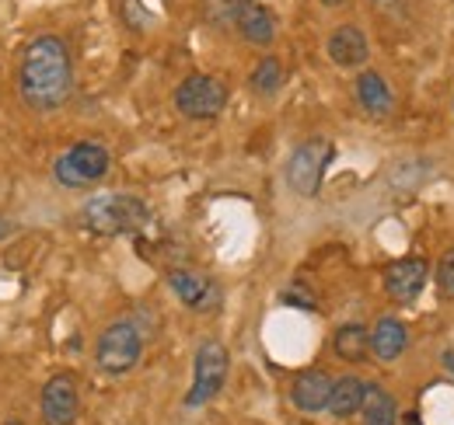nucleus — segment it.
I'll use <instances>...</instances> for the list:
<instances>
[{
    "mask_svg": "<svg viewBox=\"0 0 454 425\" xmlns=\"http://www.w3.org/2000/svg\"><path fill=\"white\" fill-rule=\"evenodd\" d=\"M227 380V349L217 338H207L196 349V363H192V387L185 394V408H203L207 401H214L221 394Z\"/></svg>",
    "mask_w": 454,
    "mask_h": 425,
    "instance_id": "6",
    "label": "nucleus"
},
{
    "mask_svg": "<svg viewBox=\"0 0 454 425\" xmlns=\"http://www.w3.org/2000/svg\"><path fill=\"white\" fill-rule=\"evenodd\" d=\"M322 4H325V7H336V4H342V0H322Z\"/></svg>",
    "mask_w": 454,
    "mask_h": 425,
    "instance_id": "27",
    "label": "nucleus"
},
{
    "mask_svg": "<svg viewBox=\"0 0 454 425\" xmlns=\"http://www.w3.org/2000/svg\"><path fill=\"white\" fill-rule=\"evenodd\" d=\"M7 425H25V422H7Z\"/></svg>",
    "mask_w": 454,
    "mask_h": 425,
    "instance_id": "28",
    "label": "nucleus"
},
{
    "mask_svg": "<svg viewBox=\"0 0 454 425\" xmlns=\"http://www.w3.org/2000/svg\"><path fill=\"white\" fill-rule=\"evenodd\" d=\"M144 356V331L140 324L129 318L113 321L102 335H98V345H95V363L106 376H122L129 373Z\"/></svg>",
    "mask_w": 454,
    "mask_h": 425,
    "instance_id": "3",
    "label": "nucleus"
},
{
    "mask_svg": "<svg viewBox=\"0 0 454 425\" xmlns=\"http://www.w3.org/2000/svg\"><path fill=\"white\" fill-rule=\"evenodd\" d=\"M437 290H441V297L454 300V248L444 251V259L437 266Z\"/></svg>",
    "mask_w": 454,
    "mask_h": 425,
    "instance_id": "22",
    "label": "nucleus"
},
{
    "mask_svg": "<svg viewBox=\"0 0 454 425\" xmlns=\"http://www.w3.org/2000/svg\"><path fill=\"white\" fill-rule=\"evenodd\" d=\"M356 102H360V108H364L371 119H388L392 108H395V95H392V88H388V81H385L381 73L364 70V73L356 77Z\"/></svg>",
    "mask_w": 454,
    "mask_h": 425,
    "instance_id": "14",
    "label": "nucleus"
},
{
    "mask_svg": "<svg viewBox=\"0 0 454 425\" xmlns=\"http://www.w3.org/2000/svg\"><path fill=\"white\" fill-rule=\"evenodd\" d=\"M364 394H367V383L360 376H340V380H333V394H329L325 412L333 419H353L364 408Z\"/></svg>",
    "mask_w": 454,
    "mask_h": 425,
    "instance_id": "16",
    "label": "nucleus"
},
{
    "mask_svg": "<svg viewBox=\"0 0 454 425\" xmlns=\"http://www.w3.org/2000/svg\"><path fill=\"white\" fill-rule=\"evenodd\" d=\"M333 158H336V147H333L329 140H322V136L304 140V143L290 154V160H286V185H290L297 196H304V199L318 196L322 174H325V167H329Z\"/></svg>",
    "mask_w": 454,
    "mask_h": 425,
    "instance_id": "5",
    "label": "nucleus"
},
{
    "mask_svg": "<svg viewBox=\"0 0 454 425\" xmlns=\"http://www.w3.org/2000/svg\"><path fill=\"white\" fill-rule=\"evenodd\" d=\"M284 81H286L284 63H280L277 56H266V59H259V66H255V70H252V77H248L252 91H255V95H262V98L277 95V91L284 88Z\"/></svg>",
    "mask_w": 454,
    "mask_h": 425,
    "instance_id": "19",
    "label": "nucleus"
},
{
    "mask_svg": "<svg viewBox=\"0 0 454 425\" xmlns=\"http://www.w3.org/2000/svg\"><path fill=\"white\" fill-rule=\"evenodd\" d=\"M11 234H14V223H11L7 216H0V241H4V237H11Z\"/></svg>",
    "mask_w": 454,
    "mask_h": 425,
    "instance_id": "24",
    "label": "nucleus"
},
{
    "mask_svg": "<svg viewBox=\"0 0 454 425\" xmlns=\"http://www.w3.org/2000/svg\"><path fill=\"white\" fill-rule=\"evenodd\" d=\"M227 105V84L210 73H192L175 88V108L185 119H217Z\"/></svg>",
    "mask_w": 454,
    "mask_h": 425,
    "instance_id": "7",
    "label": "nucleus"
},
{
    "mask_svg": "<svg viewBox=\"0 0 454 425\" xmlns=\"http://www.w3.org/2000/svg\"><path fill=\"white\" fill-rule=\"evenodd\" d=\"M168 286H171V293H175V297H178L185 307L203 311V314L217 311V307H221V300H224L221 286H217L214 279H207V275L192 272V268H171Z\"/></svg>",
    "mask_w": 454,
    "mask_h": 425,
    "instance_id": "8",
    "label": "nucleus"
},
{
    "mask_svg": "<svg viewBox=\"0 0 454 425\" xmlns=\"http://www.w3.org/2000/svg\"><path fill=\"white\" fill-rule=\"evenodd\" d=\"M405 349H409V331H405V324L395 318H378V324L371 328V352H374L381 363H395Z\"/></svg>",
    "mask_w": 454,
    "mask_h": 425,
    "instance_id": "15",
    "label": "nucleus"
},
{
    "mask_svg": "<svg viewBox=\"0 0 454 425\" xmlns=\"http://www.w3.org/2000/svg\"><path fill=\"white\" fill-rule=\"evenodd\" d=\"M364 425H398V408H395V398L378 387V383H367V394H364Z\"/></svg>",
    "mask_w": 454,
    "mask_h": 425,
    "instance_id": "18",
    "label": "nucleus"
},
{
    "mask_svg": "<svg viewBox=\"0 0 454 425\" xmlns=\"http://www.w3.org/2000/svg\"><path fill=\"white\" fill-rule=\"evenodd\" d=\"M234 28L252 46H273V39H277V21H273L270 7H262L259 0H241V11H238Z\"/></svg>",
    "mask_w": 454,
    "mask_h": 425,
    "instance_id": "12",
    "label": "nucleus"
},
{
    "mask_svg": "<svg viewBox=\"0 0 454 425\" xmlns=\"http://www.w3.org/2000/svg\"><path fill=\"white\" fill-rule=\"evenodd\" d=\"M444 367H451L454 370V352H444Z\"/></svg>",
    "mask_w": 454,
    "mask_h": 425,
    "instance_id": "26",
    "label": "nucleus"
},
{
    "mask_svg": "<svg viewBox=\"0 0 454 425\" xmlns=\"http://www.w3.org/2000/svg\"><path fill=\"white\" fill-rule=\"evenodd\" d=\"M74 91L70 53L57 35H39L28 42L18 70V95L32 112H53Z\"/></svg>",
    "mask_w": 454,
    "mask_h": 425,
    "instance_id": "1",
    "label": "nucleus"
},
{
    "mask_svg": "<svg viewBox=\"0 0 454 425\" xmlns=\"http://www.w3.org/2000/svg\"><path fill=\"white\" fill-rule=\"evenodd\" d=\"M151 220V210L144 199L126 196V192H106L84 203L81 210V227L102 237H119V234H137Z\"/></svg>",
    "mask_w": 454,
    "mask_h": 425,
    "instance_id": "2",
    "label": "nucleus"
},
{
    "mask_svg": "<svg viewBox=\"0 0 454 425\" xmlns=\"http://www.w3.org/2000/svg\"><path fill=\"white\" fill-rule=\"evenodd\" d=\"M238 11H241V0H207V14L217 25H234Z\"/></svg>",
    "mask_w": 454,
    "mask_h": 425,
    "instance_id": "21",
    "label": "nucleus"
},
{
    "mask_svg": "<svg viewBox=\"0 0 454 425\" xmlns=\"http://www.w3.org/2000/svg\"><path fill=\"white\" fill-rule=\"evenodd\" d=\"M325 50H329V59H333L336 66H364L367 56H371L367 35H364V28H356V25H340V28L329 35Z\"/></svg>",
    "mask_w": 454,
    "mask_h": 425,
    "instance_id": "13",
    "label": "nucleus"
},
{
    "mask_svg": "<svg viewBox=\"0 0 454 425\" xmlns=\"http://www.w3.org/2000/svg\"><path fill=\"white\" fill-rule=\"evenodd\" d=\"M77 408H81V398H77L74 376L70 373L50 376L46 387H43V419H46V425H74Z\"/></svg>",
    "mask_w": 454,
    "mask_h": 425,
    "instance_id": "9",
    "label": "nucleus"
},
{
    "mask_svg": "<svg viewBox=\"0 0 454 425\" xmlns=\"http://www.w3.org/2000/svg\"><path fill=\"white\" fill-rule=\"evenodd\" d=\"M280 300H284L286 307H301V311H315V307H318V300L311 297L308 286H290Z\"/></svg>",
    "mask_w": 454,
    "mask_h": 425,
    "instance_id": "23",
    "label": "nucleus"
},
{
    "mask_svg": "<svg viewBox=\"0 0 454 425\" xmlns=\"http://www.w3.org/2000/svg\"><path fill=\"white\" fill-rule=\"evenodd\" d=\"M333 352L342 363H364L371 356V331L364 324H342L333 335Z\"/></svg>",
    "mask_w": 454,
    "mask_h": 425,
    "instance_id": "17",
    "label": "nucleus"
},
{
    "mask_svg": "<svg viewBox=\"0 0 454 425\" xmlns=\"http://www.w3.org/2000/svg\"><path fill=\"white\" fill-rule=\"evenodd\" d=\"M427 178H430V164L427 160H405V164H398L395 171H392V185L395 189H416Z\"/></svg>",
    "mask_w": 454,
    "mask_h": 425,
    "instance_id": "20",
    "label": "nucleus"
},
{
    "mask_svg": "<svg viewBox=\"0 0 454 425\" xmlns=\"http://www.w3.org/2000/svg\"><path fill=\"white\" fill-rule=\"evenodd\" d=\"M329 394H333V376L325 370H304L294 376L290 383V405L304 415H318L329 408Z\"/></svg>",
    "mask_w": 454,
    "mask_h": 425,
    "instance_id": "11",
    "label": "nucleus"
},
{
    "mask_svg": "<svg viewBox=\"0 0 454 425\" xmlns=\"http://www.w3.org/2000/svg\"><path fill=\"white\" fill-rule=\"evenodd\" d=\"M109 151L102 143H74L53 164V178L63 189H88L109 174Z\"/></svg>",
    "mask_w": 454,
    "mask_h": 425,
    "instance_id": "4",
    "label": "nucleus"
},
{
    "mask_svg": "<svg viewBox=\"0 0 454 425\" xmlns=\"http://www.w3.org/2000/svg\"><path fill=\"white\" fill-rule=\"evenodd\" d=\"M427 275H430V266L423 259H398L385 268V293L395 300V304H412L419 297V290L427 286Z\"/></svg>",
    "mask_w": 454,
    "mask_h": 425,
    "instance_id": "10",
    "label": "nucleus"
},
{
    "mask_svg": "<svg viewBox=\"0 0 454 425\" xmlns=\"http://www.w3.org/2000/svg\"><path fill=\"white\" fill-rule=\"evenodd\" d=\"M402 425H423V419H419V415H416V412H409V415H405V419H402Z\"/></svg>",
    "mask_w": 454,
    "mask_h": 425,
    "instance_id": "25",
    "label": "nucleus"
}]
</instances>
